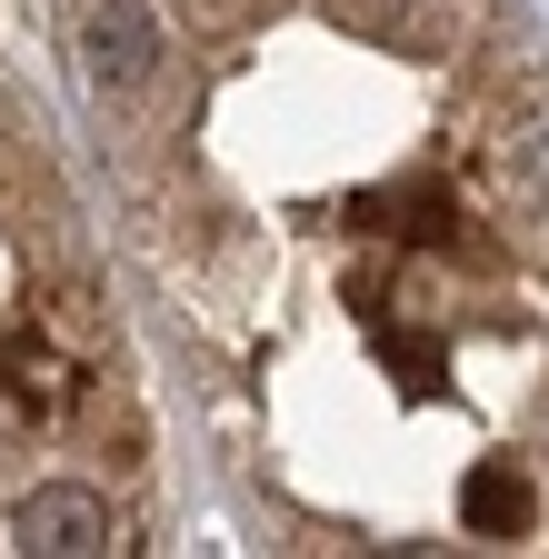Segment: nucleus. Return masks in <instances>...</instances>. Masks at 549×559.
I'll return each instance as SVG.
<instances>
[{
	"mask_svg": "<svg viewBox=\"0 0 549 559\" xmlns=\"http://www.w3.org/2000/svg\"><path fill=\"white\" fill-rule=\"evenodd\" d=\"M71 50H81L91 100L100 110H130V100H151L160 70H170V21L151 11V0H81Z\"/></svg>",
	"mask_w": 549,
	"mask_h": 559,
	"instance_id": "f257e3e1",
	"label": "nucleus"
},
{
	"mask_svg": "<svg viewBox=\"0 0 549 559\" xmlns=\"http://www.w3.org/2000/svg\"><path fill=\"white\" fill-rule=\"evenodd\" d=\"M11 530H21V549H40V559H91V549L120 539L110 500H100V489H81V479H40L31 500L11 510Z\"/></svg>",
	"mask_w": 549,
	"mask_h": 559,
	"instance_id": "f03ea898",
	"label": "nucleus"
},
{
	"mask_svg": "<svg viewBox=\"0 0 549 559\" xmlns=\"http://www.w3.org/2000/svg\"><path fill=\"white\" fill-rule=\"evenodd\" d=\"M529 520H539V489H529L520 460H479L460 479V530H479V539H529Z\"/></svg>",
	"mask_w": 549,
	"mask_h": 559,
	"instance_id": "7ed1b4c3",
	"label": "nucleus"
},
{
	"mask_svg": "<svg viewBox=\"0 0 549 559\" xmlns=\"http://www.w3.org/2000/svg\"><path fill=\"white\" fill-rule=\"evenodd\" d=\"M520 180H529V190H539V210H549V130L529 140V151H520Z\"/></svg>",
	"mask_w": 549,
	"mask_h": 559,
	"instance_id": "20e7f679",
	"label": "nucleus"
}]
</instances>
